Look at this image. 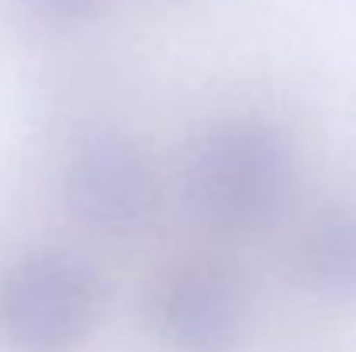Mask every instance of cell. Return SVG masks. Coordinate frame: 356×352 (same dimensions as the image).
I'll return each instance as SVG.
<instances>
[{
	"mask_svg": "<svg viewBox=\"0 0 356 352\" xmlns=\"http://www.w3.org/2000/svg\"><path fill=\"white\" fill-rule=\"evenodd\" d=\"M294 156L287 138L259 117L211 124L191 152L187 194L204 225L229 235L266 228L287 204Z\"/></svg>",
	"mask_w": 356,
	"mask_h": 352,
	"instance_id": "6da1fadb",
	"label": "cell"
},
{
	"mask_svg": "<svg viewBox=\"0 0 356 352\" xmlns=\"http://www.w3.org/2000/svg\"><path fill=\"white\" fill-rule=\"evenodd\" d=\"M101 287L70 252H24L0 269V349L76 352L94 332Z\"/></svg>",
	"mask_w": 356,
	"mask_h": 352,
	"instance_id": "7a4b0ae2",
	"label": "cell"
},
{
	"mask_svg": "<svg viewBox=\"0 0 356 352\" xmlns=\"http://www.w3.org/2000/svg\"><path fill=\"white\" fill-rule=\"evenodd\" d=\"M63 201L90 232L131 238L159 215V176L138 145L90 138L63 166Z\"/></svg>",
	"mask_w": 356,
	"mask_h": 352,
	"instance_id": "3957f363",
	"label": "cell"
},
{
	"mask_svg": "<svg viewBox=\"0 0 356 352\" xmlns=\"http://www.w3.org/2000/svg\"><path fill=\"white\" fill-rule=\"evenodd\" d=\"M149 321L166 352H236L245 335V297L225 266L180 262L159 276Z\"/></svg>",
	"mask_w": 356,
	"mask_h": 352,
	"instance_id": "277c9868",
	"label": "cell"
},
{
	"mask_svg": "<svg viewBox=\"0 0 356 352\" xmlns=\"http://www.w3.org/2000/svg\"><path fill=\"white\" fill-rule=\"evenodd\" d=\"M298 269L312 294L356 304V201L322 208L298 242Z\"/></svg>",
	"mask_w": 356,
	"mask_h": 352,
	"instance_id": "5b68a950",
	"label": "cell"
},
{
	"mask_svg": "<svg viewBox=\"0 0 356 352\" xmlns=\"http://www.w3.org/2000/svg\"><path fill=\"white\" fill-rule=\"evenodd\" d=\"M24 3L38 21H45L52 28H76V24L90 21L101 7V0H24Z\"/></svg>",
	"mask_w": 356,
	"mask_h": 352,
	"instance_id": "8992f818",
	"label": "cell"
}]
</instances>
